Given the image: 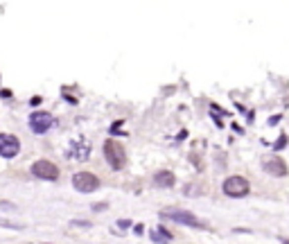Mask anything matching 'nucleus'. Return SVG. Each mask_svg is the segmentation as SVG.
<instances>
[{
	"instance_id": "1",
	"label": "nucleus",
	"mask_w": 289,
	"mask_h": 244,
	"mask_svg": "<svg viewBox=\"0 0 289 244\" xmlns=\"http://www.w3.org/2000/svg\"><path fill=\"white\" fill-rule=\"evenodd\" d=\"M104 156H107V163L111 165L113 170H122L124 163H127V156H124V147L118 140L108 138L104 143Z\"/></svg>"
},
{
	"instance_id": "2",
	"label": "nucleus",
	"mask_w": 289,
	"mask_h": 244,
	"mask_svg": "<svg viewBox=\"0 0 289 244\" xmlns=\"http://www.w3.org/2000/svg\"><path fill=\"white\" fill-rule=\"evenodd\" d=\"M224 192L228 197H247L251 192V186L244 176H228L224 181Z\"/></svg>"
},
{
	"instance_id": "3",
	"label": "nucleus",
	"mask_w": 289,
	"mask_h": 244,
	"mask_svg": "<svg viewBox=\"0 0 289 244\" xmlns=\"http://www.w3.org/2000/svg\"><path fill=\"white\" fill-rule=\"evenodd\" d=\"M161 217H167V219L179 222V224H187V226H194V228H206V224L201 222V219L194 217L192 212H187V210H163Z\"/></svg>"
},
{
	"instance_id": "4",
	"label": "nucleus",
	"mask_w": 289,
	"mask_h": 244,
	"mask_svg": "<svg viewBox=\"0 0 289 244\" xmlns=\"http://www.w3.org/2000/svg\"><path fill=\"white\" fill-rule=\"evenodd\" d=\"M72 186H75L77 192H93L100 188V179L91 172H77L72 176Z\"/></svg>"
},
{
	"instance_id": "5",
	"label": "nucleus",
	"mask_w": 289,
	"mask_h": 244,
	"mask_svg": "<svg viewBox=\"0 0 289 244\" xmlns=\"http://www.w3.org/2000/svg\"><path fill=\"white\" fill-rule=\"evenodd\" d=\"M88 156H91V143H88L84 136H79V138H75L72 143H70L68 159H72V161H86Z\"/></svg>"
},
{
	"instance_id": "6",
	"label": "nucleus",
	"mask_w": 289,
	"mask_h": 244,
	"mask_svg": "<svg viewBox=\"0 0 289 244\" xmlns=\"http://www.w3.org/2000/svg\"><path fill=\"white\" fill-rule=\"evenodd\" d=\"M21 152V143L11 133H0V156L2 159H14Z\"/></svg>"
},
{
	"instance_id": "7",
	"label": "nucleus",
	"mask_w": 289,
	"mask_h": 244,
	"mask_svg": "<svg viewBox=\"0 0 289 244\" xmlns=\"http://www.w3.org/2000/svg\"><path fill=\"white\" fill-rule=\"evenodd\" d=\"M52 124H54V118L45 111H36L30 116V129H32L34 133H45Z\"/></svg>"
},
{
	"instance_id": "8",
	"label": "nucleus",
	"mask_w": 289,
	"mask_h": 244,
	"mask_svg": "<svg viewBox=\"0 0 289 244\" xmlns=\"http://www.w3.org/2000/svg\"><path fill=\"white\" fill-rule=\"evenodd\" d=\"M32 174L38 176V179H45V181H54L59 176V167L50 161H36L32 165Z\"/></svg>"
},
{
	"instance_id": "9",
	"label": "nucleus",
	"mask_w": 289,
	"mask_h": 244,
	"mask_svg": "<svg viewBox=\"0 0 289 244\" xmlns=\"http://www.w3.org/2000/svg\"><path fill=\"white\" fill-rule=\"evenodd\" d=\"M264 170L273 176H287V163H285L280 156H271V159L264 161Z\"/></svg>"
},
{
	"instance_id": "10",
	"label": "nucleus",
	"mask_w": 289,
	"mask_h": 244,
	"mask_svg": "<svg viewBox=\"0 0 289 244\" xmlns=\"http://www.w3.org/2000/svg\"><path fill=\"white\" fill-rule=\"evenodd\" d=\"M174 181H177V179H174V174H172V172H158V174H156L154 176V183H156V186H163V188H172V186H174Z\"/></svg>"
},
{
	"instance_id": "11",
	"label": "nucleus",
	"mask_w": 289,
	"mask_h": 244,
	"mask_svg": "<svg viewBox=\"0 0 289 244\" xmlns=\"http://www.w3.org/2000/svg\"><path fill=\"white\" fill-rule=\"evenodd\" d=\"M151 240H154V242H172V235L167 233V231H163V228H154V231H151Z\"/></svg>"
},
{
	"instance_id": "12",
	"label": "nucleus",
	"mask_w": 289,
	"mask_h": 244,
	"mask_svg": "<svg viewBox=\"0 0 289 244\" xmlns=\"http://www.w3.org/2000/svg\"><path fill=\"white\" fill-rule=\"evenodd\" d=\"M0 226H9L14 231H23V224H11V222H5V219H0Z\"/></svg>"
},
{
	"instance_id": "13",
	"label": "nucleus",
	"mask_w": 289,
	"mask_h": 244,
	"mask_svg": "<svg viewBox=\"0 0 289 244\" xmlns=\"http://www.w3.org/2000/svg\"><path fill=\"white\" fill-rule=\"evenodd\" d=\"M285 138H287V136H280V140H278V143H276V149L285 147Z\"/></svg>"
},
{
	"instance_id": "14",
	"label": "nucleus",
	"mask_w": 289,
	"mask_h": 244,
	"mask_svg": "<svg viewBox=\"0 0 289 244\" xmlns=\"http://www.w3.org/2000/svg\"><path fill=\"white\" fill-rule=\"evenodd\" d=\"M283 244H289V240H283Z\"/></svg>"
}]
</instances>
